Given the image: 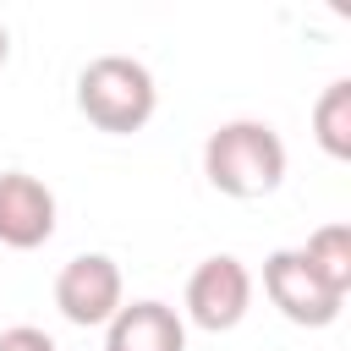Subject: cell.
Segmentation results:
<instances>
[{
  "label": "cell",
  "instance_id": "1",
  "mask_svg": "<svg viewBox=\"0 0 351 351\" xmlns=\"http://www.w3.org/2000/svg\"><path fill=\"white\" fill-rule=\"evenodd\" d=\"M203 176L225 197H269L285 181V143L263 121H230L203 143Z\"/></svg>",
  "mask_w": 351,
  "mask_h": 351
},
{
  "label": "cell",
  "instance_id": "2",
  "mask_svg": "<svg viewBox=\"0 0 351 351\" xmlns=\"http://www.w3.org/2000/svg\"><path fill=\"white\" fill-rule=\"evenodd\" d=\"M154 77H148V66L143 60H132V55H99V60H88V71L77 77V110L99 126V132H115V137H126V132H143L148 126V115H154Z\"/></svg>",
  "mask_w": 351,
  "mask_h": 351
},
{
  "label": "cell",
  "instance_id": "3",
  "mask_svg": "<svg viewBox=\"0 0 351 351\" xmlns=\"http://www.w3.org/2000/svg\"><path fill=\"white\" fill-rule=\"evenodd\" d=\"M247 307H252V274H247L241 258L219 252V258H203L192 269V280H186V313H192L197 329H208V335L236 329L247 318Z\"/></svg>",
  "mask_w": 351,
  "mask_h": 351
},
{
  "label": "cell",
  "instance_id": "4",
  "mask_svg": "<svg viewBox=\"0 0 351 351\" xmlns=\"http://www.w3.org/2000/svg\"><path fill=\"white\" fill-rule=\"evenodd\" d=\"M263 291H269V302H274L291 324H302V329H324V324H335L340 307H346V296H335V291L302 263V252H274V258L263 263Z\"/></svg>",
  "mask_w": 351,
  "mask_h": 351
},
{
  "label": "cell",
  "instance_id": "5",
  "mask_svg": "<svg viewBox=\"0 0 351 351\" xmlns=\"http://www.w3.org/2000/svg\"><path fill=\"white\" fill-rule=\"evenodd\" d=\"M55 307H60L71 324H82V329L110 324V318L121 313V269H115L104 252L71 258V263L60 269V280H55Z\"/></svg>",
  "mask_w": 351,
  "mask_h": 351
},
{
  "label": "cell",
  "instance_id": "6",
  "mask_svg": "<svg viewBox=\"0 0 351 351\" xmlns=\"http://www.w3.org/2000/svg\"><path fill=\"white\" fill-rule=\"evenodd\" d=\"M49 236H55V192L27 170H5L0 176V241L16 252H33Z\"/></svg>",
  "mask_w": 351,
  "mask_h": 351
},
{
  "label": "cell",
  "instance_id": "7",
  "mask_svg": "<svg viewBox=\"0 0 351 351\" xmlns=\"http://www.w3.org/2000/svg\"><path fill=\"white\" fill-rule=\"evenodd\" d=\"M104 351H186V329L165 302H132L110 318Z\"/></svg>",
  "mask_w": 351,
  "mask_h": 351
},
{
  "label": "cell",
  "instance_id": "8",
  "mask_svg": "<svg viewBox=\"0 0 351 351\" xmlns=\"http://www.w3.org/2000/svg\"><path fill=\"white\" fill-rule=\"evenodd\" d=\"M296 252H302V263H307L335 296L351 291V225H318V230L307 236V247H296Z\"/></svg>",
  "mask_w": 351,
  "mask_h": 351
},
{
  "label": "cell",
  "instance_id": "9",
  "mask_svg": "<svg viewBox=\"0 0 351 351\" xmlns=\"http://www.w3.org/2000/svg\"><path fill=\"white\" fill-rule=\"evenodd\" d=\"M313 137L329 159H351V82H329L313 104Z\"/></svg>",
  "mask_w": 351,
  "mask_h": 351
},
{
  "label": "cell",
  "instance_id": "10",
  "mask_svg": "<svg viewBox=\"0 0 351 351\" xmlns=\"http://www.w3.org/2000/svg\"><path fill=\"white\" fill-rule=\"evenodd\" d=\"M0 351H55V340L44 329H33V324H16V329L0 335Z\"/></svg>",
  "mask_w": 351,
  "mask_h": 351
},
{
  "label": "cell",
  "instance_id": "11",
  "mask_svg": "<svg viewBox=\"0 0 351 351\" xmlns=\"http://www.w3.org/2000/svg\"><path fill=\"white\" fill-rule=\"evenodd\" d=\"M5 55H11V38H5V27H0V66H5Z\"/></svg>",
  "mask_w": 351,
  "mask_h": 351
}]
</instances>
